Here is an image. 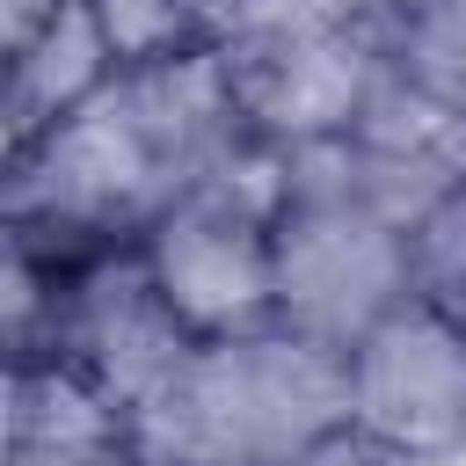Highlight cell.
I'll list each match as a JSON object with an SVG mask.
<instances>
[{
    "label": "cell",
    "mask_w": 466,
    "mask_h": 466,
    "mask_svg": "<svg viewBox=\"0 0 466 466\" xmlns=\"http://www.w3.org/2000/svg\"><path fill=\"white\" fill-rule=\"evenodd\" d=\"M153 277L167 291V306L189 320V328H226L240 313H255L269 291H277V269H269V248L255 240V218L226 197V189H204L189 197L160 240H153Z\"/></svg>",
    "instance_id": "obj_3"
},
{
    "label": "cell",
    "mask_w": 466,
    "mask_h": 466,
    "mask_svg": "<svg viewBox=\"0 0 466 466\" xmlns=\"http://www.w3.org/2000/svg\"><path fill=\"white\" fill-rule=\"evenodd\" d=\"M80 466H138V459H124V451L109 444V451H95V459H80Z\"/></svg>",
    "instance_id": "obj_4"
},
{
    "label": "cell",
    "mask_w": 466,
    "mask_h": 466,
    "mask_svg": "<svg viewBox=\"0 0 466 466\" xmlns=\"http://www.w3.org/2000/svg\"><path fill=\"white\" fill-rule=\"evenodd\" d=\"M400 226L371 218L364 204L342 197H299L284 218L269 269H277V306L299 320V335L335 342V335H371L386 320V299L400 284Z\"/></svg>",
    "instance_id": "obj_1"
},
{
    "label": "cell",
    "mask_w": 466,
    "mask_h": 466,
    "mask_svg": "<svg viewBox=\"0 0 466 466\" xmlns=\"http://www.w3.org/2000/svg\"><path fill=\"white\" fill-rule=\"evenodd\" d=\"M350 415L393 451H444L466 437V328L444 313H386L357 335Z\"/></svg>",
    "instance_id": "obj_2"
}]
</instances>
